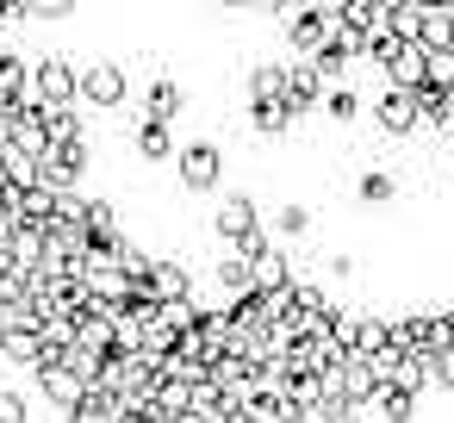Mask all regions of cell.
Instances as JSON below:
<instances>
[{"label":"cell","mask_w":454,"mask_h":423,"mask_svg":"<svg viewBox=\"0 0 454 423\" xmlns=\"http://www.w3.org/2000/svg\"><path fill=\"white\" fill-rule=\"evenodd\" d=\"M32 100L44 106V113H69L82 94H75V63H63V57H38L32 63Z\"/></svg>","instance_id":"cell-1"},{"label":"cell","mask_w":454,"mask_h":423,"mask_svg":"<svg viewBox=\"0 0 454 423\" xmlns=\"http://www.w3.org/2000/svg\"><path fill=\"white\" fill-rule=\"evenodd\" d=\"M175 168H181V187L187 193H212L218 175H224V150L218 144H181L175 150Z\"/></svg>","instance_id":"cell-2"},{"label":"cell","mask_w":454,"mask_h":423,"mask_svg":"<svg viewBox=\"0 0 454 423\" xmlns=\"http://www.w3.org/2000/svg\"><path fill=\"white\" fill-rule=\"evenodd\" d=\"M125 88H131V82H125L119 63H82V69H75V94H82L88 106H119Z\"/></svg>","instance_id":"cell-3"},{"label":"cell","mask_w":454,"mask_h":423,"mask_svg":"<svg viewBox=\"0 0 454 423\" xmlns=\"http://www.w3.org/2000/svg\"><path fill=\"white\" fill-rule=\"evenodd\" d=\"M212 231H218L231 249H243L249 237H262V212H255V200H249V193H231V200H224V212L212 218Z\"/></svg>","instance_id":"cell-4"},{"label":"cell","mask_w":454,"mask_h":423,"mask_svg":"<svg viewBox=\"0 0 454 423\" xmlns=\"http://www.w3.org/2000/svg\"><path fill=\"white\" fill-rule=\"evenodd\" d=\"M38 386H44V398H51L63 417H69V411L88 398V386H82V380L63 367V355H44V361H38Z\"/></svg>","instance_id":"cell-5"},{"label":"cell","mask_w":454,"mask_h":423,"mask_svg":"<svg viewBox=\"0 0 454 423\" xmlns=\"http://www.w3.org/2000/svg\"><path fill=\"white\" fill-rule=\"evenodd\" d=\"M286 38H293V44L305 51V63H311V57L336 38V26H330V13H324V7H311V13H286Z\"/></svg>","instance_id":"cell-6"},{"label":"cell","mask_w":454,"mask_h":423,"mask_svg":"<svg viewBox=\"0 0 454 423\" xmlns=\"http://www.w3.org/2000/svg\"><path fill=\"white\" fill-rule=\"evenodd\" d=\"M373 113H380V125H386L392 137H398V131H417V125H423V100H417V94H404V88H386Z\"/></svg>","instance_id":"cell-7"},{"label":"cell","mask_w":454,"mask_h":423,"mask_svg":"<svg viewBox=\"0 0 454 423\" xmlns=\"http://www.w3.org/2000/svg\"><path fill=\"white\" fill-rule=\"evenodd\" d=\"M32 100V63L20 51H0V106H26Z\"/></svg>","instance_id":"cell-8"},{"label":"cell","mask_w":454,"mask_h":423,"mask_svg":"<svg viewBox=\"0 0 454 423\" xmlns=\"http://www.w3.org/2000/svg\"><path fill=\"white\" fill-rule=\"evenodd\" d=\"M131 144H137V156H144V162H168V156H175V131H168V125H156V119H137Z\"/></svg>","instance_id":"cell-9"},{"label":"cell","mask_w":454,"mask_h":423,"mask_svg":"<svg viewBox=\"0 0 454 423\" xmlns=\"http://www.w3.org/2000/svg\"><path fill=\"white\" fill-rule=\"evenodd\" d=\"M293 125V113L286 106H274V100H249V131H262V137H280Z\"/></svg>","instance_id":"cell-10"},{"label":"cell","mask_w":454,"mask_h":423,"mask_svg":"<svg viewBox=\"0 0 454 423\" xmlns=\"http://www.w3.org/2000/svg\"><path fill=\"white\" fill-rule=\"evenodd\" d=\"M373 404L386 411V423H411V417H417V392H398V386H380Z\"/></svg>","instance_id":"cell-11"},{"label":"cell","mask_w":454,"mask_h":423,"mask_svg":"<svg viewBox=\"0 0 454 423\" xmlns=\"http://www.w3.org/2000/svg\"><path fill=\"white\" fill-rule=\"evenodd\" d=\"M324 113H330L336 125H355L367 106H361V94H355V88H330V94H324Z\"/></svg>","instance_id":"cell-12"},{"label":"cell","mask_w":454,"mask_h":423,"mask_svg":"<svg viewBox=\"0 0 454 423\" xmlns=\"http://www.w3.org/2000/svg\"><path fill=\"white\" fill-rule=\"evenodd\" d=\"M274 237H286V243H293V237H311V212H305V206H280V212H274Z\"/></svg>","instance_id":"cell-13"},{"label":"cell","mask_w":454,"mask_h":423,"mask_svg":"<svg viewBox=\"0 0 454 423\" xmlns=\"http://www.w3.org/2000/svg\"><path fill=\"white\" fill-rule=\"evenodd\" d=\"M361 200H367V206H386V200H392V175H380V168L361 175Z\"/></svg>","instance_id":"cell-14"},{"label":"cell","mask_w":454,"mask_h":423,"mask_svg":"<svg viewBox=\"0 0 454 423\" xmlns=\"http://www.w3.org/2000/svg\"><path fill=\"white\" fill-rule=\"evenodd\" d=\"M0 423H32L26 417V392H13V386L0 392Z\"/></svg>","instance_id":"cell-15"},{"label":"cell","mask_w":454,"mask_h":423,"mask_svg":"<svg viewBox=\"0 0 454 423\" xmlns=\"http://www.w3.org/2000/svg\"><path fill=\"white\" fill-rule=\"evenodd\" d=\"M0 32H7V7H0Z\"/></svg>","instance_id":"cell-16"}]
</instances>
